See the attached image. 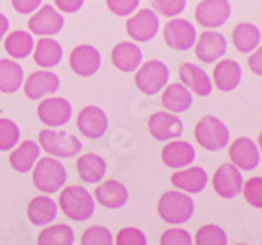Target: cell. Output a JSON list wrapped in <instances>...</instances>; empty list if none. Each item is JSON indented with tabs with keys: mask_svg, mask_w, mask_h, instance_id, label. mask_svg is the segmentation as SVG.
I'll list each match as a JSON object with an SVG mask.
<instances>
[{
	"mask_svg": "<svg viewBox=\"0 0 262 245\" xmlns=\"http://www.w3.org/2000/svg\"><path fill=\"white\" fill-rule=\"evenodd\" d=\"M20 130L11 119H0V150H11L18 143Z\"/></svg>",
	"mask_w": 262,
	"mask_h": 245,
	"instance_id": "obj_35",
	"label": "cell"
},
{
	"mask_svg": "<svg viewBox=\"0 0 262 245\" xmlns=\"http://www.w3.org/2000/svg\"><path fill=\"white\" fill-rule=\"evenodd\" d=\"M257 146H258V150L262 152V134L258 136V139H257Z\"/></svg>",
	"mask_w": 262,
	"mask_h": 245,
	"instance_id": "obj_46",
	"label": "cell"
},
{
	"mask_svg": "<svg viewBox=\"0 0 262 245\" xmlns=\"http://www.w3.org/2000/svg\"><path fill=\"white\" fill-rule=\"evenodd\" d=\"M160 245H192V236L185 229L172 227V229H167L162 234Z\"/></svg>",
	"mask_w": 262,
	"mask_h": 245,
	"instance_id": "obj_40",
	"label": "cell"
},
{
	"mask_svg": "<svg viewBox=\"0 0 262 245\" xmlns=\"http://www.w3.org/2000/svg\"><path fill=\"white\" fill-rule=\"evenodd\" d=\"M24 83V70L13 59H0V92L15 93Z\"/></svg>",
	"mask_w": 262,
	"mask_h": 245,
	"instance_id": "obj_28",
	"label": "cell"
},
{
	"mask_svg": "<svg viewBox=\"0 0 262 245\" xmlns=\"http://www.w3.org/2000/svg\"><path fill=\"white\" fill-rule=\"evenodd\" d=\"M77 172L86 183H99L105 178L106 161L97 154H84L77 159Z\"/></svg>",
	"mask_w": 262,
	"mask_h": 245,
	"instance_id": "obj_29",
	"label": "cell"
},
{
	"mask_svg": "<svg viewBox=\"0 0 262 245\" xmlns=\"http://www.w3.org/2000/svg\"><path fill=\"white\" fill-rule=\"evenodd\" d=\"M242 81V68L233 59H224L213 70V84L220 92H233Z\"/></svg>",
	"mask_w": 262,
	"mask_h": 245,
	"instance_id": "obj_22",
	"label": "cell"
},
{
	"mask_svg": "<svg viewBox=\"0 0 262 245\" xmlns=\"http://www.w3.org/2000/svg\"><path fill=\"white\" fill-rule=\"evenodd\" d=\"M207 172L202 166H185L170 176V183L187 194H198L207 187Z\"/></svg>",
	"mask_w": 262,
	"mask_h": 245,
	"instance_id": "obj_20",
	"label": "cell"
},
{
	"mask_svg": "<svg viewBox=\"0 0 262 245\" xmlns=\"http://www.w3.org/2000/svg\"><path fill=\"white\" fill-rule=\"evenodd\" d=\"M233 44L241 53H251L260 44V30L255 24L242 22L233 30Z\"/></svg>",
	"mask_w": 262,
	"mask_h": 245,
	"instance_id": "obj_31",
	"label": "cell"
},
{
	"mask_svg": "<svg viewBox=\"0 0 262 245\" xmlns=\"http://www.w3.org/2000/svg\"><path fill=\"white\" fill-rule=\"evenodd\" d=\"M4 48H6V53L11 55L13 59H24V57H28V55H31V52H33L35 46H33V37H31V33L17 30L6 37Z\"/></svg>",
	"mask_w": 262,
	"mask_h": 245,
	"instance_id": "obj_32",
	"label": "cell"
},
{
	"mask_svg": "<svg viewBox=\"0 0 262 245\" xmlns=\"http://www.w3.org/2000/svg\"><path fill=\"white\" fill-rule=\"evenodd\" d=\"M236 245H248V243H236Z\"/></svg>",
	"mask_w": 262,
	"mask_h": 245,
	"instance_id": "obj_47",
	"label": "cell"
},
{
	"mask_svg": "<svg viewBox=\"0 0 262 245\" xmlns=\"http://www.w3.org/2000/svg\"><path fill=\"white\" fill-rule=\"evenodd\" d=\"M70 68L79 77H90L101 68V55L97 48L90 44H81L72 50L70 53Z\"/></svg>",
	"mask_w": 262,
	"mask_h": 245,
	"instance_id": "obj_17",
	"label": "cell"
},
{
	"mask_svg": "<svg viewBox=\"0 0 262 245\" xmlns=\"http://www.w3.org/2000/svg\"><path fill=\"white\" fill-rule=\"evenodd\" d=\"M149 132L156 141H170L184 134V122L176 114L156 112L149 119Z\"/></svg>",
	"mask_w": 262,
	"mask_h": 245,
	"instance_id": "obj_13",
	"label": "cell"
},
{
	"mask_svg": "<svg viewBox=\"0 0 262 245\" xmlns=\"http://www.w3.org/2000/svg\"><path fill=\"white\" fill-rule=\"evenodd\" d=\"M160 28V18L150 9H140L127 20V33L136 42H149L154 39Z\"/></svg>",
	"mask_w": 262,
	"mask_h": 245,
	"instance_id": "obj_12",
	"label": "cell"
},
{
	"mask_svg": "<svg viewBox=\"0 0 262 245\" xmlns=\"http://www.w3.org/2000/svg\"><path fill=\"white\" fill-rule=\"evenodd\" d=\"M37 115L40 121L50 128L62 127L72 117V105L62 97H50L42 99L37 106Z\"/></svg>",
	"mask_w": 262,
	"mask_h": 245,
	"instance_id": "obj_11",
	"label": "cell"
},
{
	"mask_svg": "<svg viewBox=\"0 0 262 245\" xmlns=\"http://www.w3.org/2000/svg\"><path fill=\"white\" fill-rule=\"evenodd\" d=\"M169 68L165 62L162 61H147L143 66L138 68L134 77L136 88L145 95H156L165 88L167 81H169Z\"/></svg>",
	"mask_w": 262,
	"mask_h": 245,
	"instance_id": "obj_5",
	"label": "cell"
},
{
	"mask_svg": "<svg viewBox=\"0 0 262 245\" xmlns=\"http://www.w3.org/2000/svg\"><path fill=\"white\" fill-rule=\"evenodd\" d=\"M229 159L238 170H253L260 163V150L249 137H236L229 143Z\"/></svg>",
	"mask_w": 262,
	"mask_h": 245,
	"instance_id": "obj_10",
	"label": "cell"
},
{
	"mask_svg": "<svg viewBox=\"0 0 262 245\" xmlns=\"http://www.w3.org/2000/svg\"><path fill=\"white\" fill-rule=\"evenodd\" d=\"M62 59V46L57 40L42 37L33 48V61L40 68H53Z\"/></svg>",
	"mask_w": 262,
	"mask_h": 245,
	"instance_id": "obj_26",
	"label": "cell"
},
{
	"mask_svg": "<svg viewBox=\"0 0 262 245\" xmlns=\"http://www.w3.org/2000/svg\"><path fill=\"white\" fill-rule=\"evenodd\" d=\"M77 128L88 139H99L106 134L108 117L99 106H84L77 115Z\"/></svg>",
	"mask_w": 262,
	"mask_h": 245,
	"instance_id": "obj_14",
	"label": "cell"
},
{
	"mask_svg": "<svg viewBox=\"0 0 262 245\" xmlns=\"http://www.w3.org/2000/svg\"><path fill=\"white\" fill-rule=\"evenodd\" d=\"M39 143L53 158H74L81 152L83 143L72 134L57 130H42L39 134Z\"/></svg>",
	"mask_w": 262,
	"mask_h": 245,
	"instance_id": "obj_6",
	"label": "cell"
},
{
	"mask_svg": "<svg viewBox=\"0 0 262 245\" xmlns=\"http://www.w3.org/2000/svg\"><path fill=\"white\" fill-rule=\"evenodd\" d=\"M196 57L202 62H216L227 52V40L219 31H204L196 39Z\"/></svg>",
	"mask_w": 262,
	"mask_h": 245,
	"instance_id": "obj_18",
	"label": "cell"
},
{
	"mask_svg": "<svg viewBox=\"0 0 262 245\" xmlns=\"http://www.w3.org/2000/svg\"><path fill=\"white\" fill-rule=\"evenodd\" d=\"M84 0H55V6L62 13H75L83 8Z\"/></svg>",
	"mask_w": 262,
	"mask_h": 245,
	"instance_id": "obj_43",
	"label": "cell"
},
{
	"mask_svg": "<svg viewBox=\"0 0 262 245\" xmlns=\"http://www.w3.org/2000/svg\"><path fill=\"white\" fill-rule=\"evenodd\" d=\"M59 77L53 71L48 70H39L33 71L26 79V83H22L24 86V93L28 99H42L46 95H52L59 90Z\"/></svg>",
	"mask_w": 262,
	"mask_h": 245,
	"instance_id": "obj_19",
	"label": "cell"
},
{
	"mask_svg": "<svg viewBox=\"0 0 262 245\" xmlns=\"http://www.w3.org/2000/svg\"><path fill=\"white\" fill-rule=\"evenodd\" d=\"M59 207L66 216L74 222H84L94 214L96 210V202L92 194L88 192L84 187L72 185L66 187L59 196Z\"/></svg>",
	"mask_w": 262,
	"mask_h": 245,
	"instance_id": "obj_2",
	"label": "cell"
},
{
	"mask_svg": "<svg viewBox=\"0 0 262 245\" xmlns=\"http://www.w3.org/2000/svg\"><path fill=\"white\" fill-rule=\"evenodd\" d=\"M242 185H244L242 174L233 163H224L213 174L214 192L224 200H233L238 196L242 192Z\"/></svg>",
	"mask_w": 262,
	"mask_h": 245,
	"instance_id": "obj_9",
	"label": "cell"
},
{
	"mask_svg": "<svg viewBox=\"0 0 262 245\" xmlns=\"http://www.w3.org/2000/svg\"><path fill=\"white\" fill-rule=\"evenodd\" d=\"M40 2H42V0H11L15 11H18V13H22V15H30V13H33V11H37Z\"/></svg>",
	"mask_w": 262,
	"mask_h": 245,
	"instance_id": "obj_42",
	"label": "cell"
},
{
	"mask_svg": "<svg viewBox=\"0 0 262 245\" xmlns=\"http://www.w3.org/2000/svg\"><path fill=\"white\" fill-rule=\"evenodd\" d=\"M81 245H114V238L106 227L94 225V227H88L83 232Z\"/></svg>",
	"mask_w": 262,
	"mask_h": 245,
	"instance_id": "obj_36",
	"label": "cell"
},
{
	"mask_svg": "<svg viewBox=\"0 0 262 245\" xmlns=\"http://www.w3.org/2000/svg\"><path fill=\"white\" fill-rule=\"evenodd\" d=\"M194 245H227V234L220 225H202L194 236Z\"/></svg>",
	"mask_w": 262,
	"mask_h": 245,
	"instance_id": "obj_34",
	"label": "cell"
},
{
	"mask_svg": "<svg viewBox=\"0 0 262 245\" xmlns=\"http://www.w3.org/2000/svg\"><path fill=\"white\" fill-rule=\"evenodd\" d=\"M196 28L184 18H172L165 24L163 30V40L169 48L178 52H187L196 44Z\"/></svg>",
	"mask_w": 262,
	"mask_h": 245,
	"instance_id": "obj_7",
	"label": "cell"
},
{
	"mask_svg": "<svg viewBox=\"0 0 262 245\" xmlns=\"http://www.w3.org/2000/svg\"><path fill=\"white\" fill-rule=\"evenodd\" d=\"M62 26H64V18L52 6H42L28 22V28H30L31 33L39 37L55 35L62 30Z\"/></svg>",
	"mask_w": 262,
	"mask_h": 245,
	"instance_id": "obj_15",
	"label": "cell"
},
{
	"mask_svg": "<svg viewBox=\"0 0 262 245\" xmlns=\"http://www.w3.org/2000/svg\"><path fill=\"white\" fill-rule=\"evenodd\" d=\"M138 6H140V0H106V8L118 17H127L134 13Z\"/></svg>",
	"mask_w": 262,
	"mask_h": 245,
	"instance_id": "obj_41",
	"label": "cell"
},
{
	"mask_svg": "<svg viewBox=\"0 0 262 245\" xmlns=\"http://www.w3.org/2000/svg\"><path fill=\"white\" fill-rule=\"evenodd\" d=\"M26 212L33 225H48L57 216V203L48 196H37L28 203Z\"/></svg>",
	"mask_w": 262,
	"mask_h": 245,
	"instance_id": "obj_27",
	"label": "cell"
},
{
	"mask_svg": "<svg viewBox=\"0 0 262 245\" xmlns=\"http://www.w3.org/2000/svg\"><path fill=\"white\" fill-rule=\"evenodd\" d=\"M8 28H9V20L4 13H0V40L4 39V35L8 33Z\"/></svg>",
	"mask_w": 262,
	"mask_h": 245,
	"instance_id": "obj_45",
	"label": "cell"
},
{
	"mask_svg": "<svg viewBox=\"0 0 262 245\" xmlns=\"http://www.w3.org/2000/svg\"><path fill=\"white\" fill-rule=\"evenodd\" d=\"M246 202L255 209H262V178H251L242 185Z\"/></svg>",
	"mask_w": 262,
	"mask_h": 245,
	"instance_id": "obj_37",
	"label": "cell"
},
{
	"mask_svg": "<svg viewBox=\"0 0 262 245\" xmlns=\"http://www.w3.org/2000/svg\"><path fill=\"white\" fill-rule=\"evenodd\" d=\"M96 202H99L106 209H121L128 202L127 187L118 180H106L96 187Z\"/></svg>",
	"mask_w": 262,
	"mask_h": 245,
	"instance_id": "obj_23",
	"label": "cell"
},
{
	"mask_svg": "<svg viewBox=\"0 0 262 245\" xmlns=\"http://www.w3.org/2000/svg\"><path fill=\"white\" fill-rule=\"evenodd\" d=\"M231 17V4L227 0H202L194 9V18L207 30L224 26Z\"/></svg>",
	"mask_w": 262,
	"mask_h": 245,
	"instance_id": "obj_8",
	"label": "cell"
},
{
	"mask_svg": "<svg viewBox=\"0 0 262 245\" xmlns=\"http://www.w3.org/2000/svg\"><path fill=\"white\" fill-rule=\"evenodd\" d=\"M229 128L214 115H204L194 127V139L202 149L219 152L229 144Z\"/></svg>",
	"mask_w": 262,
	"mask_h": 245,
	"instance_id": "obj_3",
	"label": "cell"
},
{
	"mask_svg": "<svg viewBox=\"0 0 262 245\" xmlns=\"http://www.w3.org/2000/svg\"><path fill=\"white\" fill-rule=\"evenodd\" d=\"M66 168L55 158H42L33 168V185L44 194H53L64 185Z\"/></svg>",
	"mask_w": 262,
	"mask_h": 245,
	"instance_id": "obj_4",
	"label": "cell"
},
{
	"mask_svg": "<svg viewBox=\"0 0 262 245\" xmlns=\"http://www.w3.org/2000/svg\"><path fill=\"white\" fill-rule=\"evenodd\" d=\"M116 245H147V236L138 227H125L118 232Z\"/></svg>",
	"mask_w": 262,
	"mask_h": 245,
	"instance_id": "obj_39",
	"label": "cell"
},
{
	"mask_svg": "<svg viewBox=\"0 0 262 245\" xmlns=\"http://www.w3.org/2000/svg\"><path fill=\"white\" fill-rule=\"evenodd\" d=\"M194 158H196L194 146L187 141H172V143H167L162 150V161L165 163V166L174 170L191 166Z\"/></svg>",
	"mask_w": 262,
	"mask_h": 245,
	"instance_id": "obj_21",
	"label": "cell"
},
{
	"mask_svg": "<svg viewBox=\"0 0 262 245\" xmlns=\"http://www.w3.org/2000/svg\"><path fill=\"white\" fill-rule=\"evenodd\" d=\"M141 50L136 42H119L112 50V62L121 71H136L141 64Z\"/></svg>",
	"mask_w": 262,
	"mask_h": 245,
	"instance_id": "obj_25",
	"label": "cell"
},
{
	"mask_svg": "<svg viewBox=\"0 0 262 245\" xmlns=\"http://www.w3.org/2000/svg\"><path fill=\"white\" fill-rule=\"evenodd\" d=\"M248 64L255 75L262 77V46H258L255 52H251V55L248 59Z\"/></svg>",
	"mask_w": 262,
	"mask_h": 245,
	"instance_id": "obj_44",
	"label": "cell"
},
{
	"mask_svg": "<svg viewBox=\"0 0 262 245\" xmlns=\"http://www.w3.org/2000/svg\"><path fill=\"white\" fill-rule=\"evenodd\" d=\"M162 105L167 112H172V114L187 112V110L192 106L191 90L180 83L169 84V86L165 88V92L162 93Z\"/></svg>",
	"mask_w": 262,
	"mask_h": 245,
	"instance_id": "obj_24",
	"label": "cell"
},
{
	"mask_svg": "<svg viewBox=\"0 0 262 245\" xmlns=\"http://www.w3.org/2000/svg\"><path fill=\"white\" fill-rule=\"evenodd\" d=\"M40 149L39 144L33 141H24L18 144V149H15L9 156V165L13 166L17 172H30L37 161H39Z\"/></svg>",
	"mask_w": 262,
	"mask_h": 245,
	"instance_id": "obj_30",
	"label": "cell"
},
{
	"mask_svg": "<svg viewBox=\"0 0 262 245\" xmlns=\"http://www.w3.org/2000/svg\"><path fill=\"white\" fill-rule=\"evenodd\" d=\"M158 214L162 216L163 222L172 225H182L191 219L194 214V202L187 192L182 190H169L162 194L158 202Z\"/></svg>",
	"mask_w": 262,
	"mask_h": 245,
	"instance_id": "obj_1",
	"label": "cell"
},
{
	"mask_svg": "<svg viewBox=\"0 0 262 245\" xmlns=\"http://www.w3.org/2000/svg\"><path fill=\"white\" fill-rule=\"evenodd\" d=\"M180 81L185 88L191 90V93L200 97H207L213 92V81L209 79L206 70H202L200 66L192 64V62H184L178 70Z\"/></svg>",
	"mask_w": 262,
	"mask_h": 245,
	"instance_id": "obj_16",
	"label": "cell"
},
{
	"mask_svg": "<svg viewBox=\"0 0 262 245\" xmlns=\"http://www.w3.org/2000/svg\"><path fill=\"white\" fill-rule=\"evenodd\" d=\"M187 0H152L154 11H158L163 17H176L185 9Z\"/></svg>",
	"mask_w": 262,
	"mask_h": 245,
	"instance_id": "obj_38",
	"label": "cell"
},
{
	"mask_svg": "<svg viewBox=\"0 0 262 245\" xmlns=\"http://www.w3.org/2000/svg\"><path fill=\"white\" fill-rule=\"evenodd\" d=\"M74 231L68 225H52L39 232L37 245H74Z\"/></svg>",
	"mask_w": 262,
	"mask_h": 245,
	"instance_id": "obj_33",
	"label": "cell"
}]
</instances>
